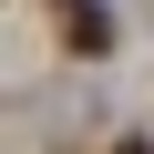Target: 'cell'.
I'll return each mask as SVG.
<instances>
[{"mask_svg": "<svg viewBox=\"0 0 154 154\" xmlns=\"http://www.w3.org/2000/svg\"><path fill=\"white\" fill-rule=\"evenodd\" d=\"M51 21H62L72 51H113V11H103V0H51Z\"/></svg>", "mask_w": 154, "mask_h": 154, "instance_id": "obj_1", "label": "cell"}, {"mask_svg": "<svg viewBox=\"0 0 154 154\" xmlns=\"http://www.w3.org/2000/svg\"><path fill=\"white\" fill-rule=\"evenodd\" d=\"M113 154H154V144H113Z\"/></svg>", "mask_w": 154, "mask_h": 154, "instance_id": "obj_2", "label": "cell"}]
</instances>
